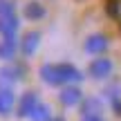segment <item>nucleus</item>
I'll return each mask as SVG.
<instances>
[{"label": "nucleus", "mask_w": 121, "mask_h": 121, "mask_svg": "<svg viewBox=\"0 0 121 121\" xmlns=\"http://www.w3.org/2000/svg\"><path fill=\"white\" fill-rule=\"evenodd\" d=\"M18 13L11 0H0V34L2 38H16Z\"/></svg>", "instance_id": "nucleus-2"}, {"label": "nucleus", "mask_w": 121, "mask_h": 121, "mask_svg": "<svg viewBox=\"0 0 121 121\" xmlns=\"http://www.w3.org/2000/svg\"><path fill=\"white\" fill-rule=\"evenodd\" d=\"M58 99H60V103H63L65 108H74V105H78L83 101V92H81V87H78L76 83H69V85H65L63 90H60Z\"/></svg>", "instance_id": "nucleus-4"}, {"label": "nucleus", "mask_w": 121, "mask_h": 121, "mask_svg": "<svg viewBox=\"0 0 121 121\" xmlns=\"http://www.w3.org/2000/svg\"><path fill=\"white\" fill-rule=\"evenodd\" d=\"M13 105H16V96H13L11 87H0V114L2 117L11 114Z\"/></svg>", "instance_id": "nucleus-8"}, {"label": "nucleus", "mask_w": 121, "mask_h": 121, "mask_svg": "<svg viewBox=\"0 0 121 121\" xmlns=\"http://www.w3.org/2000/svg\"><path fill=\"white\" fill-rule=\"evenodd\" d=\"M40 103L38 94L36 92H25V94L20 96V103H18V117H31V112H34V108Z\"/></svg>", "instance_id": "nucleus-6"}, {"label": "nucleus", "mask_w": 121, "mask_h": 121, "mask_svg": "<svg viewBox=\"0 0 121 121\" xmlns=\"http://www.w3.org/2000/svg\"><path fill=\"white\" fill-rule=\"evenodd\" d=\"M38 43H40V34L38 31H27L25 36H22V40H20V52H22V56H34L36 54V49H38Z\"/></svg>", "instance_id": "nucleus-7"}, {"label": "nucleus", "mask_w": 121, "mask_h": 121, "mask_svg": "<svg viewBox=\"0 0 121 121\" xmlns=\"http://www.w3.org/2000/svg\"><path fill=\"white\" fill-rule=\"evenodd\" d=\"M83 121H105L101 114H83Z\"/></svg>", "instance_id": "nucleus-13"}, {"label": "nucleus", "mask_w": 121, "mask_h": 121, "mask_svg": "<svg viewBox=\"0 0 121 121\" xmlns=\"http://www.w3.org/2000/svg\"><path fill=\"white\" fill-rule=\"evenodd\" d=\"M108 45H110V40H108V36L105 34H90L85 38V52L87 54H103L105 49H108Z\"/></svg>", "instance_id": "nucleus-5"}, {"label": "nucleus", "mask_w": 121, "mask_h": 121, "mask_svg": "<svg viewBox=\"0 0 121 121\" xmlns=\"http://www.w3.org/2000/svg\"><path fill=\"white\" fill-rule=\"evenodd\" d=\"M101 112H103V103L99 99H94V96H90L83 103V114H101Z\"/></svg>", "instance_id": "nucleus-12"}, {"label": "nucleus", "mask_w": 121, "mask_h": 121, "mask_svg": "<svg viewBox=\"0 0 121 121\" xmlns=\"http://www.w3.org/2000/svg\"><path fill=\"white\" fill-rule=\"evenodd\" d=\"M112 69H114L112 60H110V58H103V56L94 58V60H92L90 65H87V74H90L92 78H96V81H103V78H110Z\"/></svg>", "instance_id": "nucleus-3"}, {"label": "nucleus", "mask_w": 121, "mask_h": 121, "mask_svg": "<svg viewBox=\"0 0 121 121\" xmlns=\"http://www.w3.org/2000/svg\"><path fill=\"white\" fill-rule=\"evenodd\" d=\"M31 121H49L52 119V110H49V105H45V103H38L34 108V112H31Z\"/></svg>", "instance_id": "nucleus-11"}, {"label": "nucleus", "mask_w": 121, "mask_h": 121, "mask_svg": "<svg viewBox=\"0 0 121 121\" xmlns=\"http://www.w3.org/2000/svg\"><path fill=\"white\" fill-rule=\"evenodd\" d=\"M16 49H18V40L16 38H2L0 40V58L2 60H11L16 56Z\"/></svg>", "instance_id": "nucleus-10"}, {"label": "nucleus", "mask_w": 121, "mask_h": 121, "mask_svg": "<svg viewBox=\"0 0 121 121\" xmlns=\"http://www.w3.org/2000/svg\"><path fill=\"white\" fill-rule=\"evenodd\" d=\"M40 78H43L47 85L58 87V85H69V83H81L83 81V74L81 69H76L74 65L69 63H45L40 67Z\"/></svg>", "instance_id": "nucleus-1"}, {"label": "nucleus", "mask_w": 121, "mask_h": 121, "mask_svg": "<svg viewBox=\"0 0 121 121\" xmlns=\"http://www.w3.org/2000/svg\"><path fill=\"white\" fill-rule=\"evenodd\" d=\"M49 121H63V119H60V117H52V119H49Z\"/></svg>", "instance_id": "nucleus-14"}, {"label": "nucleus", "mask_w": 121, "mask_h": 121, "mask_svg": "<svg viewBox=\"0 0 121 121\" xmlns=\"http://www.w3.org/2000/svg\"><path fill=\"white\" fill-rule=\"evenodd\" d=\"M22 13H25L27 20H40V18H45L47 9L43 7V2H38V0H31V2H27L25 7H22Z\"/></svg>", "instance_id": "nucleus-9"}]
</instances>
